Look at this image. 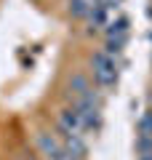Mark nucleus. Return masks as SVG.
I'll use <instances>...</instances> for the list:
<instances>
[{"label":"nucleus","mask_w":152,"mask_h":160,"mask_svg":"<svg viewBox=\"0 0 152 160\" xmlns=\"http://www.w3.org/2000/svg\"><path fill=\"white\" fill-rule=\"evenodd\" d=\"M64 152H67V158H83L85 152V144L80 142V136H67V147H64Z\"/></svg>","instance_id":"20e7f679"},{"label":"nucleus","mask_w":152,"mask_h":160,"mask_svg":"<svg viewBox=\"0 0 152 160\" xmlns=\"http://www.w3.org/2000/svg\"><path fill=\"white\" fill-rule=\"evenodd\" d=\"M69 88H72L75 93H80V96H85V93L91 91V86H88V80H85L83 75H75V78L69 80Z\"/></svg>","instance_id":"423d86ee"},{"label":"nucleus","mask_w":152,"mask_h":160,"mask_svg":"<svg viewBox=\"0 0 152 160\" xmlns=\"http://www.w3.org/2000/svg\"><path fill=\"white\" fill-rule=\"evenodd\" d=\"M94 11V0H69V13L72 16H88Z\"/></svg>","instance_id":"39448f33"},{"label":"nucleus","mask_w":152,"mask_h":160,"mask_svg":"<svg viewBox=\"0 0 152 160\" xmlns=\"http://www.w3.org/2000/svg\"><path fill=\"white\" fill-rule=\"evenodd\" d=\"M59 128H62L64 136H80L83 120H80V115L75 112V109H64V112L59 115Z\"/></svg>","instance_id":"f03ea898"},{"label":"nucleus","mask_w":152,"mask_h":160,"mask_svg":"<svg viewBox=\"0 0 152 160\" xmlns=\"http://www.w3.org/2000/svg\"><path fill=\"white\" fill-rule=\"evenodd\" d=\"M94 78L101 88H109L115 83V59L109 53L104 51L94 53Z\"/></svg>","instance_id":"f257e3e1"},{"label":"nucleus","mask_w":152,"mask_h":160,"mask_svg":"<svg viewBox=\"0 0 152 160\" xmlns=\"http://www.w3.org/2000/svg\"><path fill=\"white\" fill-rule=\"evenodd\" d=\"M40 149H43V155H45L48 160H69L67 152L59 147V142H56L53 136H48V133H43V136H40Z\"/></svg>","instance_id":"7ed1b4c3"}]
</instances>
